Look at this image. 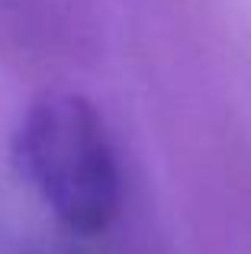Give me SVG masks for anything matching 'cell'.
<instances>
[{
    "instance_id": "cell-1",
    "label": "cell",
    "mask_w": 251,
    "mask_h": 254,
    "mask_svg": "<svg viewBox=\"0 0 251 254\" xmlns=\"http://www.w3.org/2000/svg\"><path fill=\"white\" fill-rule=\"evenodd\" d=\"M13 158L64 229L97 235L120 216L123 171L113 135L81 93L32 100L13 135Z\"/></svg>"
}]
</instances>
